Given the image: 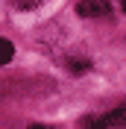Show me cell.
Masks as SVG:
<instances>
[{
	"instance_id": "8992f818",
	"label": "cell",
	"mask_w": 126,
	"mask_h": 129,
	"mask_svg": "<svg viewBox=\"0 0 126 129\" xmlns=\"http://www.w3.org/2000/svg\"><path fill=\"white\" fill-rule=\"evenodd\" d=\"M29 129H53V126H44V123H32Z\"/></svg>"
},
{
	"instance_id": "52a82bcc",
	"label": "cell",
	"mask_w": 126,
	"mask_h": 129,
	"mask_svg": "<svg viewBox=\"0 0 126 129\" xmlns=\"http://www.w3.org/2000/svg\"><path fill=\"white\" fill-rule=\"evenodd\" d=\"M120 6H123V12H126V0H120Z\"/></svg>"
},
{
	"instance_id": "3957f363",
	"label": "cell",
	"mask_w": 126,
	"mask_h": 129,
	"mask_svg": "<svg viewBox=\"0 0 126 129\" xmlns=\"http://www.w3.org/2000/svg\"><path fill=\"white\" fill-rule=\"evenodd\" d=\"M82 126L85 129H109V120L100 117V114H88L85 120H82Z\"/></svg>"
},
{
	"instance_id": "6da1fadb",
	"label": "cell",
	"mask_w": 126,
	"mask_h": 129,
	"mask_svg": "<svg viewBox=\"0 0 126 129\" xmlns=\"http://www.w3.org/2000/svg\"><path fill=\"white\" fill-rule=\"evenodd\" d=\"M109 12H111L109 0H79L76 3V15L82 18H106Z\"/></svg>"
},
{
	"instance_id": "5b68a950",
	"label": "cell",
	"mask_w": 126,
	"mask_h": 129,
	"mask_svg": "<svg viewBox=\"0 0 126 129\" xmlns=\"http://www.w3.org/2000/svg\"><path fill=\"white\" fill-rule=\"evenodd\" d=\"M68 68H71L73 73H85L91 64H88V59H71V62H68Z\"/></svg>"
},
{
	"instance_id": "277c9868",
	"label": "cell",
	"mask_w": 126,
	"mask_h": 129,
	"mask_svg": "<svg viewBox=\"0 0 126 129\" xmlns=\"http://www.w3.org/2000/svg\"><path fill=\"white\" fill-rule=\"evenodd\" d=\"M12 56H15V47H12V41H0V64H9L12 62Z\"/></svg>"
},
{
	"instance_id": "7a4b0ae2",
	"label": "cell",
	"mask_w": 126,
	"mask_h": 129,
	"mask_svg": "<svg viewBox=\"0 0 126 129\" xmlns=\"http://www.w3.org/2000/svg\"><path fill=\"white\" fill-rule=\"evenodd\" d=\"M106 120H109V126H114V129H126V103H120L117 109H111V112L106 114Z\"/></svg>"
}]
</instances>
